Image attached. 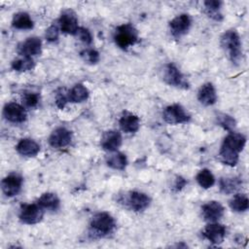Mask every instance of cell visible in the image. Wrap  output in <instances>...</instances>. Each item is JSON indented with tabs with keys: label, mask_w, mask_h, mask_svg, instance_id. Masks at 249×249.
<instances>
[{
	"label": "cell",
	"mask_w": 249,
	"mask_h": 249,
	"mask_svg": "<svg viewBox=\"0 0 249 249\" xmlns=\"http://www.w3.org/2000/svg\"><path fill=\"white\" fill-rule=\"evenodd\" d=\"M220 191L225 195H231L240 189L242 181L238 177H226L220 180Z\"/></svg>",
	"instance_id": "cb8c5ba5"
},
{
	"label": "cell",
	"mask_w": 249,
	"mask_h": 249,
	"mask_svg": "<svg viewBox=\"0 0 249 249\" xmlns=\"http://www.w3.org/2000/svg\"><path fill=\"white\" fill-rule=\"evenodd\" d=\"M192 19L188 14H181L169 22L170 33L174 38H180L191 28Z\"/></svg>",
	"instance_id": "9c48e42d"
},
{
	"label": "cell",
	"mask_w": 249,
	"mask_h": 249,
	"mask_svg": "<svg viewBox=\"0 0 249 249\" xmlns=\"http://www.w3.org/2000/svg\"><path fill=\"white\" fill-rule=\"evenodd\" d=\"M44 216V210L38 203L22 204L19 211V220L26 225L39 223Z\"/></svg>",
	"instance_id": "52a82bcc"
},
{
	"label": "cell",
	"mask_w": 249,
	"mask_h": 249,
	"mask_svg": "<svg viewBox=\"0 0 249 249\" xmlns=\"http://www.w3.org/2000/svg\"><path fill=\"white\" fill-rule=\"evenodd\" d=\"M67 102H69L67 92H64V90L58 91L56 96H55V104H56V106L59 109H63L65 107V105L67 104Z\"/></svg>",
	"instance_id": "e575fe53"
},
{
	"label": "cell",
	"mask_w": 249,
	"mask_h": 249,
	"mask_svg": "<svg viewBox=\"0 0 249 249\" xmlns=\"http://www.w3.org/2000/svg\"><path fill=\"white\" fill-rule=\"evenodd\" d=\"M59 28L63 33L76 35L78 29L80 28L78 25V18L76 14L71 10H66L62 12L59 19Z\"/></svg>",
	"instance_id": "7c38bea8"
},
{
	"label": "cell",
	"mask_w": 249,
	"mask_h": 249,
	"mask_svg": "<svg viewBox=\"0 0 249 249\" xmlns=\"http://www.w3.org/2000/svg\"><path fill=\"white\" fill-rule=\"evenodd\" d=\"M78 38L83 42L85 43L86 45H90L92 43V35L91 33L89 32V29L85 28V27H80L77 31V34Z\"/></svg>",
	"instance_id": "d6a6232c"
},
{
	"label": "cell",
	"mask_w": 249,
	"mask_h": 249,
	"mask_svg": "<svg viewBox=\"0 0 249 249\" xmlns=\"http://www.w3.org/2000/svg\"><path fill=\"white\" fill-rule=\"evenodd\" d=\"M217 123L220 126H222L224 129L230 132H231V130L235 127L236 124L235 120L228 114H219L217 116Z\"/></svg>",
	"instance_id": "f546056e"
},
{
	"label": "cell",
	"mask_w": 249,
	"mask_h": 249,
	"mask_svg": "<svg viewBox=\"0 0 249 249\" xmlns=\"http://www.w3.org/2000/svg\"><path fill=\"white\" fill-rule=\"evenodd\" d=\"M246 144V137L237 132H230L224 139L219 156L225 164L234 166L239 158V153Z\"/></svg>",
	"instance_id": "6da1fadb"
},
{
	"label": "cell",
	"mask_w": 249,
	"mask_h": 249,
	"mask_svg": "<svg viewBox=\"0 0 249 249\" xmlns=\"http://www.w3.org/2000/svg\"><path fill=\"white\" fill-rule=\"evenodd\" d=\"M230 207L234 212H244L249 207V199L245 194L234 195L229 202Z\"/></svg>",
	"instance_id": "484cf974"
},
{
	"label": "cell",
	"mask_w": 249,
	"mask_h": 249,
	"mask_svg": "<svg viewBox=\"0 0 249 249\" xmlns=\"http://www.w3.org/2000/svg\"><path fill=\"white\" fill-rule=\"evenodd\" d=\"M197 99L204 106L215 104L217 101V93L214 86L211 83L203 84L197 92Z\"/></svg>",
	"instance_id": "d6986e66"
},
{
	"label": "cell",
	"mask_w": 249,
	"mask_h": 249,
	"mask_svg": "<svg viewBox=\"0 0 249 249\" xmlns=\"http://www.w3.org/2000/svg\"><path fill=\"white\" fill-rule=\"evenodd\" d=\"M81 56L84 58L85 61L90 63V64H95L99 61L100 55L99 53L93 49H87L81 53Z\"/></svg>",
	"instance_id": "1f68e13d"
},
{
	"label": "cell",
	"mask_w": 249,
	"mask_h": 249,
	"mask_svg": "<svg viewBox=\"0 0 249 249\" xmlns=\"http://www.w3.org/2000/svg\"><path fill=\"white\" fill-rule=\"evenodd\" d=\"M119 124H120L121 129L125 133H134L140 127L139 118L136 115L127 111L123 113L119 121Z\"/></svg>",
	"instance_id": "ac0fdd59"
},
{
	"label": "cell",
	"mask_w": 249,
	"mask_h": 249,
	"mask_svg": "<svg viewBox=\"0 0 249 249\" xmlns=\"http://www.w3.org/2000/svg\"><path fill=\"white\" fill-rule=\"evenodd\" d=\"M221 46L232 64L238 65L242 61V44L235 30H227L222 34Z\"/></svg>",
	"instance_id": "7a4b0ae2"
},
{
	"label": "cell",
	"mask_w": 249,
	"mask_h": 249,
	"mask_svg": "<svg viewBox=\"0 0 249 249\" xmlns=\"http://www.w3.org/2000/svg\"><path fill=\"white\" fill-rule=\"evenodd\" d=\"M221 1H215V0H208L203 3L204 5V11L205 14L214 20L221 21L223 19V15L221 13V7H222Z\"/></svg>",
	"instance_id": "d4e9b609"
},
{
	"label": "cell",
	"mask_w": 249,
	"mask_h": 249,
	"mask_svg": "<svg viewBox=\"0 0 249 249\" xmlns=\"http://www.w3.org/2000/svg\"><path fill=\"white\" fill-rule=\"evenodd\" d=\"M107 165L116 170H124L127 165L126 156L120 152H115L107 158Z\"/></svg>",
	"instance_id": "4316f807"
},
{
	"label": "cell",
	"mask_w": 249,
	"mask_h": 249,
	"mask_svg": "<svg viewBox=\"0 0 249 249\" xmlns=\"http://www.w3.org/2000/svg\"><path fill=\"white\" fill-rule=\"evenodd\" d=\"M163 81L172 87L179 89H189V83L182 72L173 63H167L163 68Z\"/></svg>",
	"instance_id": "5b68a950"
},
{
	"label": "cell",
	"mask_w": 249,
	"mask_h": 249,
	"mask_svg": "<svg viewBox=\"0 0 249 249\" xmlns=\"http://www.w3.org/2000/svg\"><path fill=\"white\" fill-rule=\"evenodd\" d=\"M187 184V181L183 178V177H181V176H178L177 178H176V180H175V183H174V189H175V191H180L181 189H183L184 187H185V185Z\"/></svg>",
	"instance_id": "d590c367"
},
{
	"label": "cell",
	"mask_w": 249,
	"mask_h": 249,
	"mask_svg": "<svg viewBox=\"0 0 249 249\" xmlns=\"http://www.w3.org/2000/svg\"><path fill=\"white\" fill-rule=\"evenodd\" d=\"M17 151L23 157H35L40 151V145L33 139L23 138L18 143Z\"/></svg>",
	"instance_id": "ffe728a7"
},
{
	"label": "cell",
	"mask_w": 249,
	"mask_h": 249,
	"mask_svg": "<svg viewBox=\"0 0 249 249\" xmlns=\"http://www.w3.org/2000/svg\"><path fill=\"white\" fill-rule=\"evenodd\" d=\"M116 230V221L108 212L94 214L89 223V232L96 237H105Z\"/></svg>",
	"instance_id": "3957f363"
},
{
	"label": "cell",
	"mask_w": 249,
	"mask_h": 249,
	"mask_svg": "<svg viewBox=\"0 0 249 249\" xmlns=\"http://www.w3.org/2000/svg\"><path fill=\"white\" fill-rule=\"evenodd\" d=\"M11 66L15 71L25 72V71H29V70L33 69L35 66V62L32 57L21 55L20 57L13 60Z\"/></svg>",
	"instance_id": "83f0119b"
},
{
	"label": "cell",
	"mask_w": 249,
	"mask_h": 249,
	"mask_svg": "<svg viewBox=\"0 0 249 249\" xmlns=\"http://www.w3.org/2000/svg\"><path fill=\"white\" fill-rule=\"evenodd\" d=\"M12 25L16 29L27 30V29L33 28L34 22L27 13L19 12V13H17L16 15H14L13 20H12Z\"/></svg>",
	"instance_id": "7402d4cb"
},
{
	"label": "cell",
	"mask_w": 249,
	"mask_h": 249,
	"mask_svg": "<svg viewBox=\"0 0 249 249\" xmlns=\"http://www.w3.org/2000/svg\"><path fill=\"white\" fill-rule=\"evenodd\" d=\"M42 52V41L38 37H29L18 45V53L22 56H35Z\"/></svg>",
	"instance_id": "5bb4252c"
},
{
	"label": "cell",
	"mask_w": 249,
	"mask_h": 249,
	"mask_svg": "<svg viewBox=\"0 0 249 249\" xmlns=\"http://www.w3.org/2000/svg\"><path fill=\"white\" fill-rule=\"evenodd\" d=\"M3 116L7 121L11 123L19 124L25 122L27 118V113L25 108L20 104H18L16 102H10L4 106Z\"/></svg>",
	"instance_id": "30bf717a"
},
{
	"label": "cell",
	"mask_w": 249,
	"mask_h": 249,
	"mask_svg": "<svg viewBox=\"0 0 249 249\" xmlns=\"http://www.w3.org/2000/svg\"><path fill=\"white\" fill-rule=\"evenodd\" d=\"M23 183L22 177L18 173H11L7 175L1 182V187L6 196L12 197L17 196L21 190Z\"/></svg>",
	"instance_id": "8fae6325"
},
{
	"label": "cell",
	"mask_w": 249,
	"mask_h": 249,
	"mask_svg": "<svg viewBox=\"0 0 249 249\" xmlns=\"http://www.w3.org/2000/svg\"><path fill=\"white\" fill-rule=\"evenodd\" d=\"M72 140V132L65 127L55 128L49 137V144L53 148H63L70 144Z\"/></svg>",
	"instance_id": "2e32d148"
},
{
	"label": "cell",
	"mask_w": 249,
	"mask_h": 249,
	"mask_svg": "<svg viewBox=\"0 0 249 249\" xmlns=\"http://www.w3.org/2000/svg\"><path fill=\"white\" fill-rule=\"evenodd\" d=\"M151 198L148 195L138 191H132L128 193L125 198V204L127 207L135 212H142L149 207Z\"/></svg>",
	"instance_id": "ba28073f"
},
{
	"label": "cell",
	"mask_w": 249,
	"mask_h": 249,
	"mask_svg": "<svg viewBox=\"0 0 249 249\" xmlns=\"http://www.w3.org/2000/svg\"><path fill=\"white\" fill-rule=\"evenodd\" d=\"M68 100L73 103H80L86 101L89 95V89L83 84L75 85L69 91H67Z\"/></svg>",
	"instance_id": "603a6c76"
},
{
	"label": "cell",
	"mask_w": 249,
	"mask_h": 249,
	"mask_svg": "<svg viewBox=\"0 0 249 249\" xmlns=\"http://www.w3.org/2000/svg\"><path fill=\"white\" fill-rule=\"evenodd\" d=\"M162 119L169 124H186L191 120V116L180 104H172L164 108Z\"/></svg>",
	"instance_id": "8992f818"
},
{
	"label": "cell",
	"mask_w": 249,
	"mask_h": 249,
	"mask_svg": "<svg viewBox=\"0 0 249 249\" xmlns=\"http://www.w3.org/2000/svg\"><path fill=\"white\" fill-rule=\"evenodd\" d=\"M202 235L213 244H220L224 241L226 236V227L217 222L208 224L203 231Z\"/></svg>",
	"instance_id": "9a60e30c"
},
{
	"label": "cell",
	"mask_w": 249,
	"mask_h": 249,
	"mask_svg": "<svg viewBox=\"0 0 249 249\" xmlns=\"http://www.w3.org/2000/svg\"><path fill=\"white\" fill-rule=\"evenodd\" d=\"M122 135L118 130H108L101 137L100 145L108 152H116L122 145Z\"/></svg>",
	"instance_id": "e0dca14e"
},
{
	"label": "cell",
	"mask_w": 249,
	"mask_h": 249,
	"mask_svg": "<svg viewBox=\"0 0 249 249\" xmlns=\"http://www.w3.org/2000/svg\"><path fill=\"white\" fill-rule=\"evenodd\" d=\"M138 40L137 29L128 23L122 24L116 28L114 34V41L116 45L122 50H127L130 46H133Z\"/></svg>",
	"instance_id": "277c9868"
},
{
	"label": "cell",
	"mask_w": 249,
	"mask_h": 249,
	"mask_svg": "<svg viewBox=\"0 0 249 249\" xmlns=\"http://www.w3.org/2000/svg\"><path fill=\"white\" fill-rule=\"evenodd\" d=\"M196 182L198 183V185L203 189H209L215 184V177H214L213 173L207 168L201 169L196 174Z\"/></svg>",
	"instance_id": "f1b7e54d"
},
{
	"label": "cell",
	"mask_w": 249,
	"mask_h": 249,
	"mask_svg": "<svg viewBox=\"0 0 249 249\" xmlns=\"http://www.w3.org/2000/svg\"><path fill=\"white\" fill-rule=\"evenodd\" d=\"M225 213L224 206L216 200L206 202L201 206V214L205 221L213 223L220 220Z\"/></svg>",
	"instance_id": "4fadbf2b"
},
{
	"label": "cell",
	"mask_w": 249,
	"mask_h": 249,
	"mask_svg": "<svg viewBox=\"0 0 249 249\" xmlns=\"http://www.w3.org/2000/svg\"><path fill=\"white\" fill-rule=\"evenodd\" d=\"M40 102V95L37 92L28 91L22 95V103L28 108H36Z\"/></svg>",
	"instance_id": "4dcf8cb0"
},
{
	"label": "cell",
	"mask_w": 249,
	"mask_h": 249,
	"mask_svg": "<svg viewBox=\"0 0 249 249\" xmlns=\"http://www.w3.org/2000/svg\"><path fill=\"white\" fill-rule=\"evenodd\" d=\"M37 203L43 209L50 210V211H56L59 208L60 201H59L58 196L55 194H53V193H45L39 197Z\"/></svg>",
	"instance_id": "44dd1931"
},
{
	"label": "cell",
	"mask_w": 249,
	"mask_h": 249,
	"mask_svg": "<svg viewBox=\"0 0 249 249\" xmlns=\"http://www.w3.org/2000/svg\"><path fill=\"white\" fill-rule=\"evenodd\" d=\"M59 27L55 24H52L47 30H46V39L50 42H54L58 39L59 36Z\"/></svg>",
	"instance_id": "836d02e7"
}]
</instances>
